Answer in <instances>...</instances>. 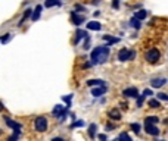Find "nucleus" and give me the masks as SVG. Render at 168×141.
I'll use <instances>...</instances> for the list:
<instances>
[{"label":"nucleus","mask_w":168,"mask_h":141,"mask_svg":"<svg viewBox=\"0 0 168 141\" xmlns=\"http://www.w3.org/2000/svg\"><path fill=\"white\" fill-rule=\"evenodd\" d=\"M109 47L106 46H99L96 47L92 54H90V59H92V63L94 65H102V63H105L108 61V57H109Z\"/></svg>","instance_id":"obj_1"},{"label":"nucleus","mask_w":168,"mask_h":141,"mask_svg":"<svg viewBox=\"0 0 168 141\" xmlns=\"http://www.w3.org/2000/svg\"><path fill=\"white\" fill-rule=\"evenodd\" d=\"M159 56H161L159 50H156V49H150V50H148V52H146V54H145V59H146V62H148V63H156V62L159 61Z\"/></svg>","instance_id":"obj_2"},{"label":"nucleus","mask_w":168,"mask_h":141,"mask_svg":"<svg viewBox=\"0 0 168 141\" xmlns=\"http://www.w3.org/2000/svg\"><path fill=\"white\" fill-rule=\"evenodd\" d=\"M34 128H35L39 132H44L47 129V119L44 116H37L35 121H34Z\"/></svg>","instance_id":"obj_3"},{"label":"nucleus","mask_w":168,"mask_h":141,"mask_svg":"<svg viewBox=\"0 0 168 141\" xmlns=\"http://www.w3.org/2000/svg\"><path fill=\"white\" fill-rule=\"evenodd\" d=\"M136 56L134 52H131V50H127V49H122L118 52V61L120 62H125V61H130V59H133Z\"/></svg>","instance_id":"obj_4"},{"label":"nucleus","mask_w":168,"mask_h":141,"mask_svg":"<svg viewBox=\"0 0 168 141\" xmlns=\"http://www.w3.org/2000/svg\"><path fill=\"white\" fill-rule=\"evenodd\" d=\"M6 123L9 128L14 129L15 134H21V129H22V125H21V123H18V122H15V121H10L9 118H6Z\"/></svg>","instance_id":"obj_5"},{"label":"nucleus","mask_w":168,"mask_h":141,"mask_svg":"<svg viewBox=\"0 0 168 141\" xmlns=\"http://www.w3.org/2000/svg\"><path fill=\"white\" fill-rule=\"evenodd\" d=\"M167 82H168L167 78H154V80L150 81V84H152L154 88H161L162 85H165Z\"/></svg>","instance_id":"obj_6"},{"label":"nucleus","mask_w":168,"mask_h":141,"mask_svg":"<svg viewBox=\"0 0 168 141\" xmlns=\"http://www.w3.org/2000/svg\"><path fill=\"white\" fill-rule=\"evenodd\" d=\"M122 94L125 96V97H131V99H137L139 97V91L136 90V88H125Z\"/></svg>","instance_id":"obj_7"},{"label":"nucleus","mask_w":168,"mask_h":141,"mask_svg":"<svg viewBox=\"0 0 168 141\" xmlns=\"http://www.w3.org/2000/svg\"><path fill=\"white\" fill-rule=\"evenodd\" d=\"M145 129H146V132L149 135H159V129L156 128V125H145Z\"/></svg>","instance_id":"obj_8"},{"label":"nucleus","mask_w":168,"mask_h":141,"mask_svg":"<svg viewBox=\"0 0 168 141\" xmlns=\"http://www.w3.org/2000/svg\"><path fill=\"white\" fill-rule=\"evenodd\" d=\"M106 93V85H102V87H97V88H93L92 90V94H93L94 97H100L103 94Z\"/></svg>","instance_id":"obj_9"},{"label":"nucleus","mask_w":168,"mask_h":141,"mask_svg":"<svg viewBox=\"0 0 168 141\" xmlns=\"http://www.w3.org/2000/svg\"><path fill=\"white\" fill-rule=\"evenodd\" d=\"M109 118L111 119H114V121H120L121 119V112L118 110V109H112V110H109Z\"/></svg>","instance_id":"obj_10"},{"label":"nucleus","mask_w":168,"mask_h":141,"mask_svg":"<svg viewBox=\"0 0 168 141\" xmlns=\"http://www.w3.org/2000/svg\"><path fill=\"white\" fill-rule=\"evenodd\" d=\"M71 18H72L74 25H81V24L84 22V16H80V15L75 14V12H72V14H71Z\"/></svg>","instance_id":"obj_11"},{"label":"nucleus","mask_w":168,"mask_h":141,"mask_svg":"<svg viewBox=\"0 0 168 141\" xmlns=\"http://www.w3.org/2000/svg\"><path fill=\"white\" fill-rule=\"evenodd\" d=\"M86 37H88L87 33H86V31H83V29H78V31L75 33V40H74V43H75V44H78L81 38H86Z\"/></svg>","instance_id":"obj_12"},{"label":"nucleus","mask_w":168,"mask_h":141,"mask_svg":"<svg viewBox=\"0 0 168 141\" xmlns=\"http://www.w3.org/2000/svg\"><path fill=\"white\" fill-rule=\"evenodd\" d=\"M102 28L100 22H97V21H90L87 24V29H93V31H99Z\"/></svg>","instance_id":"obj_13"},{"label":"nucleus","mask_w":168,"mask_h":141,"mask_svg":"<svg viewBox=\"0 0 168 141\" xmlns=\"http://www.w3.org/2000/svg\"><path fill=\"white\" fill-rule=\"evenodd\" d=\"M41 9H43V6H40V5H37V7L33 10V15H31V18H33V21H37L39 18H40L41 15Z\"/></svg>","instance_id":"obj_14"},{"label":"nucleus","mask_w":168,"mask_h":141,"mask_svg":"<svg viewBox=\"0 0 168 141\" xmlns=\"http://www.w3.org/2000/svg\"><path fill=\"white\" fill-rule=\"evenodd\" d=\"M44 6H46V7L62 6V2H61V0H46V2H44Z\"/></svg>","instance_id":"obj_15"},{"label":"nucleus","mask_w":168,"mask_h":141,"mask_svg":"<svg viewBox=\"0 0 168 141\" xmlns=\"http://www.w3.org/2000/svg\"><path fill=\"white\" fill-rule=\"evenodd\" d=\"M87 85L88 87H94V85H105V81L103 80H90L87 81Z\"/></svg>","instance_id":"obj_16"},{"label":"nucleus","mask_w":168,"mask_h":141,"mask_svg":"<svg viewBox=\"0 0 168 141\" xmlns=\"http://www.w3.org/2000/svg\"><path fill=\"white\" fill-rule=\"evenodd\" d=\"M103 40L108 41V44H115V43L120 41V38H117V37H111V35H103Z\"/></svg>","instance_id":"obj_17"},{"label":"nucleus","mask_w":168,"mask_h":141,"mask_svg":"<svg viewBox=\"0 0 168 141\" xmlns=\"http://www.w3.org/2000/svg\"><path fill=\"white\" fill-rule=\"evenodd\" d=\"M156 122H158L156 116H148L146 121H145V125H156Z\"/></svg>","instance_id":"obj_18"},{"label":"nucleus","mask_w":168,"mask_h":141,"mask_svg":"<svg viewBox=\"0 0 168 141\" xmlns=\"http://www.w3.org/2000/svg\"><path fill=\"white\" fill-rule=\"evenodd\" d=\"M146 10H137V12H136L134 14V18L137 21H141V19H145V18H146Z\"/></svg>","instance_id":"obj_19"},{"label":"nucleus","mask_w":168,"mask_h":141,"mask_svg":"<svg viewBox=\"0 0 168 141\" xmlns=\"http://www.w3.org/2000/svg\"><path fill=\"white\" fill-rule=\"evenodd\" d=\"M96 129H97V125H96V123H92V125L88 127V135H90V138H94Z\"/></svg>","instance_id":"obj_20"},{"label":"nucleus","mask_w":168,"mask_h":141,"mask_svg":"<svg viewBox=\"0 0 168 141\" xmlns=\"http://www.w3.org/2000/svg\"><path fill=\"white\" fill-rule=\"evenodd\" d=\"M115 141H131V138L128 137L127 132H121V134L117 137V140H115Z\"/></svg>","instance_id":"obj_21"},{"label":"nucleus","mask_w":168,"mask_h":141,"mask_svg":"<svg viewBox=\"0 0 168 141\" xmlns=\"http://www.w3.org/2000/svg\"><path fill=\"white\" fill-rule=\"evenodd\" d=\"M31 15H33V10H31V9H27V10H25V14H24V16H22V19L19 21V24H18V25H22V24H24V21L27 19V18H30Z\"/></svg>","instance_id":"obj_22"},{"label":"nucleus","mask_w":168,"mask_h":141,"mask_svg":"<svg viewBox=\"0 0 168 141\" xmlns=\"http://www.w3.org/2000/svg\"><path fill=\"white\" fill-rule=\"evenodd\" d=\"M130 25H131L133 28H136V29H140V27H141V25H140V21H137L136 18H133V19L130 21Z\"/></svg>","instance_id":"obj_23"},{"label":"nucleus","mask_w":168,"mask_h":141,"mask_svg":"<svg viewBox=\"0 0 168 141\" xmlns=\"http://www.w3.org/2000/svg\"><path fill=\"white\" fill-rule=\"evenodd\" d=\"M130 127H131V129H133L134 134H139V132H140V125H139V123H131Z\"/></svg>","instance_id":"obj_24"},{"label":"nucleus","mask_w":168,"mask_h":141,"mask_svg":"<svg viewBox=\"0 0 168 141\" xmlns=\"http://www.w3.org/2000/svg\"><path fill=\"white\" fill-rule=\"evenodd\" d=\"M149 106L155 109V108H159L161 104H159V101H158V100H155V99H152V100H149Z\"/></svg>","instance_id":"obj_25"},{"label":"nucleus","mask_w":168,"mask_h":141,"mask_svg":"<svg viewBox=\"0 0 168 141\" xmlns=\"http://www.w3.org/2000/svg\"><path fill=\"white\" fill-rule=\"evenodd\" d=\"M10 37H12V35H10V34H5V35H3V37H2V38H0V41H2V43H3V44H5V43H7V41L10 40Z\"/></svg>","instance_id":"obj_26"},{"label":"nucleus","mask_w":168,"mask_h":141,"mask_svg":"<svg viewBox=\"0 0 168 141\" xmlns=\"http://www.w3.org/2000/svg\"><path fill=\"white\" fill-rule=\"evenodd\" d=\"M143 101H145V96H139L137 97V108H141Z\"/></svg>","instance_id":"obj_27"},{"label":"nucleus","mask_w":168,"mask_h":141,"mask_svg":"<svg viewBox=\"0 0 168 141\" xmlns=\"http://www.w3.org/2000/svg\"><path fill=\"white\" fill-rule=\"evenodd\" d=\"M75 127H84V122L83 121H78V122H75V123H71V129Z\"/></svg>","instance_id":"obj_28"},{"label":"nucleus","mask_w":168,"mask_h":141,"mask_svg":"<svg viewBox=\"0 0 168 141\" xmlns=\"http://www.w3.org/2000/svg\"><path fill=\"white\" fill-rule=\"evenodd\" d=\"M158 99H161V100H168V96L165 93H159L158 94Z\"/></svg>","instance_id":"obj_29"},{"label":"nucleus","mask_w":168,"mask_h":141,"mask_svg":"<svg viewBox=\"0 0 168 141\" xmlns=\"http://www.w3.org/2000/svg\"><path fill=\"white\" fill-rule=\"evenodd\" d=\"M18 135H19V134H14V135H10V137L7 138V141H16V140H18Z\"/></svg>","instance_id":"obj_30"},{"label":"nucleus","mask_w":168,"mask_h":141,"mask_svg":"<svg viewBox=\"0 0 168 141\" xmlns=\"http://www.w3.org/2000/svg\"><path fill=\"white\" fill-rule=\"evenodd\" d=\"M71 97H72V94H69L68 97H64V101L67 103V106H69V101H71Z\"/></svg>","instance_id":"obj_31"},{"label":"nucleus","mask_w":168,"mask_h":141,"mask_svg":"<svg viewBox=\"0 0 168 141\" xmlns=\"http://www.w3.org/2000/svg\"><path fill=\"white\" fill-rule=\"evenodd\" d=\"M112 7H114V9H118V7H120V0H114V2H112Z\"/></svg>","instance_id":"obj_32"},{"label":"nucleus","mask_w":168,"mask_h":141,"mask_svg":"<svg viewBox=\"0 0 168 141\" xmlns=\"http://www.w3.org/2000/svg\"><path fill=\"white\" fill-rule=\"evenodd\" d=\"M99 140H100V141H108V138H106V135H105V134H100V135H99Z\"/></svg>","instance_id":"obj_33"},{"label":"nucleus","mask_w":168,"mask_h":141,"mask_svg":"<svg viewBox=\"0 0 168 141\" xmlns=\"http://www.w3.org/2000/svg\"><path fill=\"white\" fill-rule=\"evenodd\" d=\"M114 129V125H111V123H106V131H112Z\"/></svg>","instance_id":"obj_34"},{"label":"nucleus","mask_w":168,"mask_h":141,"mask_svg":"<svg viewBox=\"0 0 168 141\" xmlns=\"http://www.w3.org/2000/svg\"><path fill=\"white\" fill-rule=\"evenodd\" d=\"M150 94H152L150 90H145V91H143V96H150Z\"/></svg>","instance_id":"obj_35"},{"label":"nucleus","mask_w":168,"mask_h":141,"mask_svg":"<svg viewBox=\"0 0 168 141\" xmlns=\"http://www.w3.org/2000/svg\"><path fill=\"white\" fill-rule=\"evenodd\" d=\"M52 141H64V138H61V137H56V138H53Z\"/></svg>","instance_id":"obj_36"},{"label":"nucleus","mask_w":168,"mask_h":141,"mask_svg":"<svg viewBox=\"0 0 168 141\" xmlns=\"http://www.w3.org/2000/svg\"><path fill=\"white\" fill-rule=\"evenodd\" d=\"M2 110H3V104L0 103V112H2Z\"/></svg>","instance_id":"obj_37"},{"label":"nucleus","mask_w":168,"mask_h":141,"mask_svg":"<svg viewBox=\"0 0 168 141\" xmlns=\"http://www.w3.org/2000/svg\"><path fill=\"white\" fill-rule=\"evenodd\" d=\"M0 135H2V129H0Z\"/></svg>","instance_id":"obj_38"},{"label":"nucleus","mask_w":168,"mask_h":141,"mask_svg":"<svg viewBox=\"0 0 168 141\" xmlns=\"http://www.w3.org/2000/svg\"><path fill=\"white\" fill-rule=\"evenodd\" d=\"M161 141H164V140H161Z\"/></svg>","instance_id":"obj_39"}]
</instances>
